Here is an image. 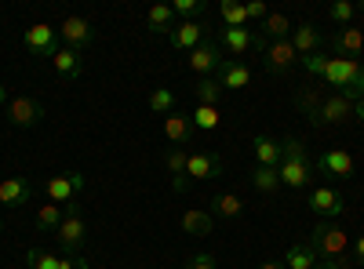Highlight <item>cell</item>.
<instances>
[{
  "mask_svg": "<svg viewBox=\"0 0 364 269\" xmlns=\"http://www.w3.org/2000/svg\"><path fill=\"white\" fill-rule=\"evenodd\" d=\"M255 160L259 168H277L281 164V142L277 138H269V135H255Z\"/></svg>",
  "mask_w": 364,
  "mask_h": 269,
  "instance_id": "27",
  "label": "cell"
},
{
  "mask_svg": "<svg viewBox=\"0 0 364 269\" xmlns=\"http://www.w3.org/2000/svg\"><path fill=\"white\" fill-rule=\"evenodd\" d=\"M58 37H63L66 48H73V51L84 55L91 44H95V29H91V22L84 15H66L63 26H58Z\"/></svg>",
  "mask_w": 364,
  "mask_h": 269,
  "instance_id": "7",
  "label": "cell"
},
{
  "mask_svg": "<svg viewBox=\"0 0 364 269\" xmlns=\"http://www.w3.org/2000/svg\"><path fill=\"white\" fill-rule=\"evenodd\" d=\"M0 233H4V219H0Z\"/></svg>",
  "mask_w": 364,
  "mask_h": 269,
  "instance_id": "49",
  "label": "cell"
},
{
  "mask_svg": "<svg viewBox=\"0 0 364 269\" xmlns=\"http://www.w3.org/2000/svg\"><path fill=\"white\" fill-rule=\"evenodd\" d=\"M350 265H353V258H339V262L321 258V262H317V269H350Z\"/></svg>",
  "mask_w": 364,
  "mask_h": 269,
  "instance_id": "44",
  "label": "cell"
},
{
  "mask_svg": "<svg viewBox=\"0 0 364 269\" xmlns=\"http://www.w3.org/2000/svg\"><path fill=\"white\" fill-rule=\"evenodd\" d=\"M55 37H58V29H55V26L37 22V26H29V29H26L22 44H26V51H29V55H37V58H51V55L58 51Z\"/></svg>",
  "mask_w": 364,
  "mask_h": 269,
  "instance_id": "10",
  "label": "cell"
},
{
  "mask_svg": "<svg viewBox=\"0 0 364 269\" xmlns=\"http://www.w3.org/2000/svg\"><path fill=\"white\" fill-rule=\"evenodd\" d=\"M84 233H87V226H84V215H80V204L70 200L66 204V215H63V226L55 229V241H58V248L70 255V251H77L84 244Z\"/></svg>",
  "mask_w": 364,
  "mask_h": 269,
  "instance_id": "5",
  "label": "cell"
},
{
  "mask_svg": "<svg viewBox=\"0 0 364 269\" xmlns=\"http://www.w3.org/2000/svg\"><path fill=\"white\" fill-rule=\"evenodd\" d=\"M186 269H219V265H215V258H211L208 251H197V255L190 258V265H186Z\"/></svg>",
  "mask_w": 364,
  "mask_h": 269,
  "instance_id": "41",
  "label": "cell"
},
{
  "mask_svg": "<svg viewBox=\"0 0 364 269\" xmlns=\"http://www.w3.org/2000/svg\"><path fill=\"white\" fill-rule=\"evenodd\" d=\"M168 40H171L175 51H193L197 44L208 40V26L197 22V18H190V22H175V29L168 33Z\"/></svg>",
  "mask_w": 364,
  "mask_h": 269,
  "instance_id": "16",
  "label": "cell"
},
{
  "mask_svg": "<svg viewBox=\"0 0 364 269\" xmlns=\"http://www.w3.org/2000/svg\"><path fill=\"white\" fill-rule=\"evenodd\" d=\"M339 95H343V99H350V102H360V99H364V66H360V77H357L353 84H346Z\"/></svg>",
  "mask_w": 364,
  "mask_h": 269,
  "instance_id": "40",
  "label": "cell"
},
{
  "mask_svg": "<svg viewBox=\"0 0 364 269\" xmlns=\"http://www.w3.org/2000/svg\"><path fill=\"white\" fill-rule=\"evenodd\" d=\"M262 66H266L273 77L291 73V70L299 66V55H295L291 40H269V44L262 48Z\"/></svg>",
  "mask_w": 364,
  "mask_h": 269,
  "instance_id": "8",
  "label": "cell"
},
{
  "mask_svg": "<svg viewBox=\"0 0 364 269\" xmlns=\"http://www.w3.org/2000/svg\"><path fill=\"white\" fill-rule=\"evenodd\" d=\"M211 229H215V215L211 212H200V207H186V212H182V233L208 236Z\"/></svg>",
  "mask_w": 364,
  "mask_h": 269,
  "instance_id": "26",
  "label": "cell"
},
{
  "mask_svg": "<svg viewBox=\"0 0 364 269\" xmlns=\"http://www.w3.org/2000/svg\"><path fill=\"white\" fill-rule=\"evenodd\" d=\"M321 44H324V33L314 26V22H302V26H295L291 29V48H295V55L299 58H306V55H317L321 51Z\"/></svg>",
  "mask_w": 364,
  "mask_h": 269,
  "instance_id": "21",
  "label": "cell"
},
{
  "mask_svg": "<svg viewBox=\"0 0 364 269\" xmlns=\"http://www.w3.org/2000/svg\"><path fill=\"white\" fill-rule=\"evenodd\" d=\"M353 116H357V121L364 124V99H360V102H353Z\"/></svg>",
  "mask_w": 364,
  "mask_h": 269,
  "instance_id": "46",
  "label": "cell"
},
{
  "mask_svg": "<svg viewBox=\"0 0 364 269\" xmlns=\"http://www.w3.org/2000/svg\"><path fill=\"white\" fill-rule=\"evenodd\" d=\"M190 135H193V121H190L186 113H178V109H175V113L164 116V138H168L171 146H186Z\"/></svg>",
  "mask_w": 364,
  "mask_h": 269,
  "instance_id": "24",
  "label": "cell"
},
{
  "mask_svg": "<svg viewBox=\"0 0 364 269\" xmlns=\"http://www.w3.org/2000/svg\"><path fill=\"white\" fill-rule=\"evenodd\" d=\"M211 215L215 219H240L245 215V200L237 193H219V197H211Z\"/></svg>",
  "mask_w": 364,
  "mask_h": 269,
  "instance_id": "28",
  "label": "cell"
},
{
  "mask_svg": "<svg viewBox=\"0 0 364 269\" xmlns=\"http://www.w3.org/2000/svg\"><path fill=\"white\" fill-rule=\"evenodd\" d=\"M63 204H41V212H37V229H58V226H63Z\"/></svg>",
  "mask_w": 364,
  "mask_h": 269,
  "instance_id": "36",
  "label": "cell"
},
{
  "mask_svg": "<svg viewBox=\"0 0 364 269\" xmlns=\"http://www.w3.org/2000/svg\"><path fill=\"white\" fill-rule=\"evenodd\" d=\"M321 102H324V99L314 92V87H302V92H295V106H299V113H302V116H310V124L317 121Z\"/></svg>",
  "mask_w": 364,
  "mask_h": 269,
  "instance_id": "35",
  "label": "cell"
},
{
  "mask_svg": "<svg viewBox=\"0 0 364 269\" xmlns=\"http://www.w3.org/2000/svg\"><path fill=\"white\" fill-rule=\"evenodd\" d=\"M259 269H284V262H273V258H269V262H262Z\"/></svg>",
  "mask_w": 364,
  "mask_h": 269,
  "instance_id": "47",
  "label": "cell"
},
{
  "mask_svg": "<svg viewBox=\"0 0 364 269\" xmlns=\"http://www.w3.org/2000/svg\"><path fill=\"white\" fill-rule=\"evenodd\" d=\"M58 269H87V258H77V255H58Z\"/></svg>",
  "mask_w": 364,
  "mask_h": 269,
  "instance_id": "42",
  "label": "cell"
},
{
  "mask_svg": "<svg viewBox=\"0 0 364 269\" xmlns=\"http://www.w3.org/2000/svg\"><path fill=\"white\" fill-rule=\"evenodd\" d=\"M277 175H281V186H288V190H295V193L310 190V182H314V164H310V157H306V142H302V138L288 135V138L281 142Z\"/></svg>",
  "mask_w": 364,
  "mask_h": 269,
  "instance_id": "1",
  "label": "cell"
},
{
  "mask_svg": "<svg viewBox=\"0 0 364 269\" xmlns=\"http://www.w3.org/2000/svg\"><path fill=\"white\" fill-rule=\"evenodd\" d=\"M291 18L284 11H269L262 22H259V37L269 44V40H291Z\"/></svg>",
  "mask_w": 364,
  "mask_h": 269,
  "instance_id": "23",
  "label": "cell"
},
{
  "mask_svg": "<svg viewBox=\"0 0 364 269\" xmlns=\"http://www.w3.org/2000/svg\"><path fill=\"white\" fill-rule=\"evenodd\" d=\"M328 18H331V22H339V29H343V26H353V18H357V4H353V0H336V4L328 8Z\"/></svg>",
  "mask_w": 364,
  "mask_h": 269,
  "instance_id": "37",
  "label": "cell"
},
{
  "mask_svg": "<svg viewBox=\"0 0 364 269\" xmlns=\"http://www.w3.org/2000/svg\"><path fill=\"white\" fill-rule=\"evenodd\" d=\"M175 92L171 87H154V92H149V99H146V106L154 109L157 116H168V113H175Z\"/></svg>",
  "mask_w": 364,
  "mask_h": 269,
  "instance_id": "34",
  "label": "cell"
},
{
  "mask_svg": "<svg viewBox=\"0 0 364 269\" xmlns=\"http://www.w3.org/2000/svg\"><path fill=\"white\" fill-rule=\"evenodd\" d=\"M171 11H175V18L190 22L193 15H200V11H204V0H175V4H171Z\"/></svg>",
  "mask_w": 364,
  "mask_h": 269,
  "instance_id": "39",
  "label": "cell"
},
{
  "mask_svg": "<svg viewBox=\"0 0 364 269\" xmlns=\"http://www.w3.org/2000/svg\"><path fill=\"white\" fill-rule=\"evenodd\" d=\"M215 80L223 84V92H240V87L252 84V70H248L245 62H237V58H223Z\"/></svg>",
  "mask_w": 364,
  "mask_h": 269,
  "instance_id": "20",
  "label": "cell"
},
{
  "mask_svg": "<svg viewBox=\"0 0 364 269\" xmlns=\"http://www.w3.org/2000/svg\"><path fill=\"white\" fill-rule=\"evenodd\" d=\"M346 121H353V102L350 99H343L339 92L336 95H328L324 102H321V109H317V128H336V124H346Z\"/></svg>",
  "mask_w": 364,
  "mask_h": 269,
  "instance_id": "13",
  "label": "cell"
},
{
  "mask_svg": "<svg viewBox=\"0 0 364 269\" xmlns=\"http://www.w3.org/2000/svg\"><path fill=\"white\" fill-rule=\"evenodd\" d=\"M26 265H29V269H58V255L41 251V248H29V251H26Z\"/></svg>",
  "mask_w": 364,
  "mask_h": 269,
  "instance_id": "38",
  "label": "cell"
},
{
  "mask_svg": "<svg viewBox=\"0 0 364 269\" xmlns=\"http://www.w3.org/2000/svg\"><path fill=\"white\" fill-rule=\"evenodd\" d=\"M219 66H223V51H219L215 40H204V44H197V48L190 51V70H193L197 77H215Z\"/></svg>",
  "mask_w": 364,
  "mask_h": 269,
  "instance_id": "15",
  "label": "cell"
},
{
  "mask_svg": "<svg viewBox=\"0 0 364 269\" xmlns=\"http://www.w3.org/2000/svg\"><path fill=\"white\" fill-rule=\"evenodd\" d=\"M190 121H193V131H215L223 124V113H219V106H197L190 113Z\"/></svg>",
  "mask_w": 364,
  "mask_h": 269,
  "instance_id": "32",
  "label": "cell"
},
{
  "mask_svg": "<svg viewBox=\"0 0 364 269\" xmlns=\"http://www.w3.org/2000/svg\"><path fill=\"white\" fill-rule=\"evenodd\" d=\"M37 193L33 186V178H26V175H11V178H0V204L4 207H22L29 204Z\"/></svg>",
  "mask_w": 364,
  "mask_h": 269,
  "instance_id": "11",
  "label": "cell"
},
{
  "mask_svg": "<svg viewBox=\"0 0 364 269\" xmlns=\"http://www.w3.org/2000/svg\"><path fill=\"white\" fill-rule=\"evenodd\" d=\"M310 244L317 248L321 258H331V262L350 258V233L339 222H317L310 229Z\"/></svg>",
  "mask_w": 364,
  "mask_h": 269,
  "instance_id": "3",
  "label": "cell"
},
{
  "mask_svg": "<svg viewBox=\"0 0 364 269\" xmlns=\"http://www.w3.org/2000/svg\"><path fill=\"white\" fill-rule=\"evenodd\" d=\"M80 190H84V175H80V171L55 175V178H48V186H44V193H48L51 204H70Z\"/></svg>",
  "mask_w": 364,
  "mask_h": 269,
  "instance_id": "14",
  "label": "cell"
},
{
  "mask_svg": "<svg viewBox=\"0 0 364 269\" xmlns=\"http://www.w3.org/2000/svg\"><path fill=\"white\" fill-rule=\"evenodd\" d=\"M328 48L336 51V58H357L364 51V29L357 26H343L328 37Z\"/></svg>",
  "mask_w": 364,
  "mask_h": 269,
  "instance_id": "17",
  "label": "cell"
},
{
  "mask_svg": "<svg viewBox=\"0 0 364 269\" xmlns=\"http://www.w3.org/2000/svg\"><path fill=\"white\" fill-rule=\"evenodd\" d=\"M186 164H190V153H186L182 146H168V149H164V168H168V175H171V190H175V193H186V190H190Z\"/></svg>",
  "mask_w": 364,
  "mask_h": 269,
  "instance_id": "19",
  "label": "cell"
},
{
  "mask_svg": "<svg viewBox=\"0 0 364 269\" xmlns=\"http://www.w3.org/2000/svg\"><path fill=\"white\" fill-rule=\"evenodd\" d=\"M314 171L336 178V182H346V178L357 175V160H353L350 149H324V153L317 157V164H314Z\"/></svg>",
  "mask_w": 364,
  "mask_h": 269,
  "instance_id": "6",
  "label": "cell"
},
{
  "mask_svg": "<svg viewBox=\"0 0 364 269\" xmlns=\"http://www.w3.org/2000/svg\"><path fill=\"white\" fill-rule=\"evenodd\" d=\"M0 106H8V87H4V80H0Z\"/></svg>",
  "mask_w": 364,
  "mask_h": 269,
  "instance_id": "48",
  "label": "cell"
},
{
  "mask_svg": "<svg viewBox=\"0 0 364 269\" xmlns=\"http://www.w3.org/2000/svg\"><path fill=\"white\" fill-rule=\"evenodd\" d=\"M193 95H197V106H219L223 99V84L215 77H200L197 87H193Z\"/></svg>",
  "mask_w": 364,
  "mask_h": 269,
  "instance_id": "31",
  "label": "cell"
},
{
  "mask_svg": "<svg viewBox=\"0 0 364 269\" xmlns=\"http://www.w3.org/2000/svg\"><path fill=\"white\" fill-rule=\"evenodd\" d=\"M317 262H321V255H317V248L310 241L291 244L284 251V269H317Z\"/></svg>",
  "mask_w": 364,
  "mask_h": 269,
  "instance_id": "25",
  "label": "cell"
},
{
  "mask_svg": "<svg viewBox=\"0 0 364 269\" xmlns=\"http://www.w3.org/2000/svg\"><path fill=\"white\" fill-rule=\"evenodd\" d=\"M8 121L15 128H37L44 121V102L33 99V95H18L8 102Z\"/></svg>",
  "mask_w": 364,
  "mask_h": 269,
  "instance_id": "9",
  "label": "cell"
},
{
  "mask_svg": "<svg viewBox=\"0 0 364 269\" xmlns=\"http://www.w3.org/2000/svg\"><path fill=\"white\" fill-rule=\"evenodd\" d=\"M215 44H219V51H223V55L240 58L245 51H252V48H255V33H252V29H230V26H223L219 33H215Z\"/></svg>",
  "mask_w": 364,
  "mask_h": 269,
  "instance_id": "18",
  "label": "cell"
},
{
  "mask_svg": "<svg viewBox=\"0 0 364 269\" xmlns=\"http://www.w3.org/2000/svg\"><path fill=\"white\" fill-rule=\"evenodd\" d=\"M252 186L259 190V193H277L281 190V175H277V168H259L255 164V171H252Z\"/></svg>",
  "mask_w": 364,
  "mask_h": 269,
  "instance_id": "33",
  "label": "cell"
},
{
  "mask_svg": "<svg viewBox=\"0 0 364 269\" xmlns=\"http://www.w3.org/2000/svg\"><path fill=\"white\" fill-rule=\"evenodd\" d=\"M219 15H223V26L230 29H248V4H240V0H223Z\"/></svg>",
  "mask_w": 364,
  "mask_h": 269,
  "instance_id": "30",
  "label": "cell"
},
{
  "mask_svg": "<svg viewBox=\"0 0 364 269\" xmlns=\"http://www.w3.org/2000/svg\"><path fill=\"white\" fill-rule=\"evenodd\" d=\"M269 15V8L262 4V0H252V4H248V22H262Z\"/></svg>",
  "mask_w": 364,
  "mask_h": 269,
  "instance_id": "43",
  "label": "cell"
},
{
  "mask_svg": "<svg viewBox=\"0 0 364 269\" xmlns=\"http://www.w3.org/2000/svg\"><path fill=\"white\" fill-rule=\"evenodd\" d=\"M223 175V157L211 153V149H197L190 153V164H186V178L190 182H208V178H219Z\"/></svg>",
  "mask_w": 364,
  "mask_h": 269,
  "instance_id": "12",
  "label": "cell"
},
{
  "mask_svg": "<svg viewBox=\"0 0 364 269\" xmlns=\"http://www.w3.org/2000/svg\"><path fill=\"white\" fill-rule=\"evenodd\" d=\"M306 204H310V212L317 215V222H336V219L346 212V197H343L339 190H331V186L310 190Z\"/></svg>",
  "mask_w": 364,
  "mask_h": 269,
  "instance_id": "4",
  "label": "cell"
},
{
  "mask_svg": "<svg viewBox=\"0 0 364 269\" xmlns=\"http://www.w3.org/2000/svg\"><path fill=\"white\" fill-rule=\"evenodd\" d=\"M51 66H55V73L63 77V80H77V77L84 73V55L63 44V48L51 55Z\"/></svg>",
  "mask_w": 364,
  "mask_h": 269,
  "instance_id": "22",
  "label": "cell"
},
{
  "mask_svg": "<svg viewBox=\"0 0 364 269\" xmlns=\"http://www.w3.org/2000/svg\"><path fill=\"white\" fill-rule=\"evenodd\" d=\"M299 66H302V70H310V73L321 77V80H328L331 87H339V92H343L346 84H353V80L360 77V62H357V58H328L324 51L299 58Z\"/></svg>",
  "mask_w": 364,
  "mask_h": 269,
  "instance_id": "2",
  "label": "cell"
},
{
  "mask_svg": "<svg viewBox=\"0 0 364 269\" xmlns=\"http://www.w3.org/2000/svg\"><path fill=\"white\" fill-rule=\"evenodd\" d=\"M146 26L149 29H154V33H171V29H175V11H171V4H154V8H149L146 11Z\"/></svg>",
  "mask_w": 364,
  "mask_h": 269,
  "instance_id": "29",
  "label": "cell"
},
{
  "mask_svg": "<svg viewBox=\"0 0 364 269\" xmlns=\"http://www.w3.org/2000/svg\"><path fill=\"white\" fill-rule=\"evenodd\" d=\"M357 11H364V4H360V8H357Z\"/></svg>",
  "mask_w": 364,
  "mask_h": 269,
  "instance_id": "50",
  "label": "cell"
},
{
  "mask_svg": "<svg viewBox=\"0 0 364 269\" xmlns=\"http://www.w3.org/2000/svg\"><path fill=\"white\" fill-rule=\"evenodd\" d=\"M350 258H353V265H364V233L357 236V244L350 248Z\"/></svg>",
  "mask_w": 364,
  "mask_h": 269,
  "instance_id": "45",
  "label": "cell"
}]
</instances>
